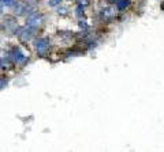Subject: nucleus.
<instances>
[{
  "mask_svg": "<svg viewBox=\"0 0 164 152\" xmlns=\"http://www.w3.org/2000/svg\"><path fill=\"white\" fill-rule=\"evenodd\" d=\"M36 48H37V52H39L40 56H45L48 49H49V41L47 38H41L36 42Z\"/></svg>",
  "mask_w": 164,
  "mask_h": 152,
  "instance_id": "obj_1",
  "label": "nucleus"
},
{
  "mask_svg": "<svg viewBox=\"0 0 164 152\" xmlns=\"http://www.w3.org/2000/svg\"><path fill=\"white\" fill-rule=\"evenodd\" d=\"M41 20H43V16L40 15V14H30L29 16H27V26L30 27H39L41 25Z\"/></svg>",
  "mask_w": 164,
  "mask_h": 152,
  "instance_id": "obj_2",
  "label": "nucleus"
},
{
  "mask_svg": "<svg viewBox=\"0 0 164 152\" xmlns=\"http://www.w3.org/2000/svg\"><path fill=\"white\" fill-rule=\"evenodd\" d=\"M36 32V27H27V29H23V30H20V38H22V40H29L30 37L33 36V33Z\"/></svg>",
  "mask_w": 164,
  "mask_h": 152,
  "instance_id": "obj_3",
  "label": "nucleus"
},
{
  "mask_svg": "<svg viewBox=\"0 0 164 152\" xmlns=\"http://www.w3.org/2000/svg\"><path fill=\"white\" fill-rule=\"evenodd\" d=\"M14 60H15V63H18V64H23L26 61V57L20 53V50L16 49V50H14Z\"/></svg>",
  "mask_w": 164,
  "mask_h": 152,
  "instance_id": "obj_4",
  "label": "nucleus"
},
{
  "mask_svg": "<svg viewBox=\"0 0 164 152\" xmlns=\"http://www.w3.org/2000/svg\"><path fill=\"white\" fill-rule=\"evenodd\" d=\"M114 15H115V11L114 10H111V8H104L101 11V16L104 19H111Z\"/></svg>",
  "mask_w": 164,
  "mask_h": 152,
  "instance_id": "obj_5",
  "label": "nucleus"
},
{
  "mask_svg": "<svg viewBox=\"0 0 164 152\" xmlns=\"http://www.w3.org/2000/svg\"><path fill=\"white\" fill-rule=\"evenodd\" d=\"M116 6H118L119 10H125L130 6V0H119V2L116 3Z\"/></svg>",
  "mask_w": 164,
  "mask_h": 152,
  "instance_id": "obj_6",
  "label": "nucleus"
},
{
  "mask_svg": "<svg viewBox=\"0 0 164 152\" xmlns=\"http://www.w3.org/2000/svg\"><path fill=\"white\" fill-rule=\"evenodd\" d=\"M15 12L18 14V15L23 14V12H25V6H22V4H16V6H15Z\"/></svg>",
  "mask_w": 164,
  "mask_h": 152,
  "instance_id": "obj_7",
  "label": "nucleus"
},
{
  "mask_svg": "<svg viewBox=\"0 0 164 152\" xmlns=\"http://www.w3.org/2000/svg\"><path fill=\"white\" fill-rule=\"evenodd\" d=\"M3 6H15V2L14 0H2Z\"/></svg>",
  "mask_w": 164,
  "mask_h": 152,
  "instance_id": "obj_8",
  "label": "nucleus"
},
{
  "mask_svg": "<svg viewBox=\"0 0 164 152\" xmlns=\"http://www.w3.org/2000/svg\"><path fill=\"white\" fill-rule=\"evenodd\" d=\"M77 15H78V16H82V15H84V7H82L81 4L77 7Z\"/></svg>",
  "mask_w": 164,
  "mask_h": 152,
  "instance_id": "obj_9",
  "label": "nucleus"
},
{
  "mask_svg": "<svg viewBox=\"0 0 164 152\" xmlns=\"http://www.w3.org/2000/svg\"><path fill=\"white\" fill-rule=\"evenodd\" d=\"M62 2V0H49V2H48V4H49V6H57V4H59V3Z\"/></svg>",
  "mask_w": 164,
  "mask_h": 152,
  "instance_id": "obj_10",
  "label": "nucleus"
},
{
  "mask_svg": "<svg viewBox=\"0 0 164 152\" xmlns=\"http://www.w3.org/2000/svg\"><path fill=\"white\" fill-rule=\"evenodd\" d=\"M78 3H80L81 6H86L89 2H88V0H78Z\"/></svg>",
  "mask_w": 164,
  "mask_h": 152,
  "instance_id": "obj_11",
  "label": "nucleus"
},
{
  "mask_svg": "<svg viewBox=\"0 0 164 152\" xmlns=\"http://www.w3.org/2000/svg\"><path fill=\"white\" fill-rule=\"evenodd\" d=\"M66 11H67V8H59V14H62V15H64V14H66Z\"/></svg>",
  "mask_w": 164,
  "mask_h": 152,
  "instance_id": "obj_12",
  "label": "nucleus"
},
{
  "mask_svg": "<svg viewBox=\"0 0 164 152\" xmlns=\"http://www.w3.org/2000/svg\"><path fill=\"white\" fill-rule=\"evenodd\" d=\"M80 27H82V29H86V25H85V22H80Z\"/></svg>",
  "mask_w": 164,
  "mask_h": 152,
  "instance_id": "obj_13",
  "label": "nucleus"
},
{
  "mask_svg": "<svg viewBox=\"0 0 164 152\" xmlns=\"http://www.w3.org/2000/svg\"><path fill=\"white\" fill-rule=\"evenodd\" d=\"M107 2H108V3H118L119 0H107Z\"/></svg>",
  "mask_w": 164,
  "mask_h": 152,
  "instance_id": "obj_14",
  "label": "nucleus"
},
{
  "mask_svg": "<svg viewBox=\"0 0 164 152\" xmlns=\"http://www.w3.org/2000/svg\"><path fill=\"white\" fill-rule=\"evenodd\" d=\"M4 84H6V82H4V79H2V88H4Z\"/></svg>",
  "mask_w": 164,
  "mask_h": 152,
  "instance_id": "obj_15",
  "label": "nucleus"
}]
</instances>
